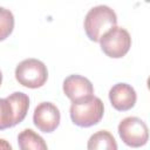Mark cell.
<instances>
[{
  "label": "cell",
  "mask_w": 150,
  "mask_h": 150,
  "mask_svg": "<svg viewBox=\"0 0 150 150\" xmlns=\"http://www.w3.org/2000/svg\"><path fill=\"white\" fill-rule=\"evenodd\" d=\"M117 25V15L110 7L98 5L86 14L83 27L90 41L100 42L101 38Z\"/></svg>",
  "instance_id": "cell-1"
},
{
  "label": "cell",
  "mask_w": 150,
  "mask_h": 150,
  "mask_svg": "<svg viewBox=\"0 0 150 150\" xmlns=\"http://www.w3.org/2000/svg\"><path fill=\"white\" fill-rule=\"evenodd\" d=\"M29 108V97L25 93L15 91L6 98H0V130L13 128L21 123Z\"/></svg>",
  "instance_id": "cell-2"
},
{
  "label": "cell",
  "mask_w": 150,
  "mask_h": 150,
  "mask_svg": "<svg viewBox=\"0 0 150 150\" xmlns=\"http://www.w3.org/2000/svg\"><path fill=\"white\" fill-rule=\"evenodd\" d=\"M103 114V102L94 95L77 102H71L70 105V118L75 125L81 128H89L100 123Z\"/></svg>",
  "instance_id": "cell-3"
},
{
  "label": "cell",
  "mask_w": 150,
  "mask_h": 150,
  "mask_svg": "<svg viewBox=\"0 0 150 150\" xmlns=\"http://www.w3.org/2000/svg\"><path fill=\"white\" fill-rule=\"evenodd\" d=\"M15 79L21 86L36 89L47 82L48 70L42 61L38 59H26L16 66Z\"/></svg>",
  "instance_id": "cell-4"
},
{
  "label": "cell",
  "mask_w": 150,
  "mask_h": 150,
  "mask_svg": "<svg viewBox=\"0 0 150 150\" xmlns=\"http://www.w3.org/2000/svg\"><path fill=\"white\" fill-rule=\"evenodd\" d=\"M102 52L111 59L123 57L131 47V38L127 29L114 27L108 30L100 40Z\"/></svg>",
  "instance_id": "cell-5"
},
{
  "label": "cell",
  "mask_w": 150,
  "mask_h": 150,
  "mask_svg": "<svg viewBox=\"0 0 150 150\" xmlns=\"http://www.w3.org/2000/svg\"><path fill=\"white\" fill-rule=\"evenodd\" d=\"M118 135L121 139L131 148H141L148 143L149 130L145 122L138 117L129 116L118 124Z\"/></svg>",
  "instance_id": "cell-6"
},
{
  "label": "cell",
  "mask_w": 150,
  "mask_h": 150,
  "mask_svg": "<svg viewBox=\"0 0 150 150\" xmlns=\"http://www.w3.org/2000/svg\"><path fill=\"white\" fill-rule=\"evenodd\" d=\"M61 114L59 108L52 102H41L33 114L34 125L42 132H53L60 124Z\"/></svg>",
  "instance_id": "cell-7"
},
{
  "label": "cell",
  "mask_w": 150,
  "mask_h": 150,
  "mask_svg": "<svg viewBox=\"0 0 150 150\" xmlns=\"http://www.w3.org/2000/svg\"><path fill=\"white\" fill-rule=\"evenodd\" d=\"M62 89L64 95L71 102H77L94 95V87L91 82L87 77L77 74L67 76L63 81Z\"/></svg>",
  "instance_id": "cell-8"
},
{
  "label": "cell",
  "mask_w": 150,
  "mask_h": 150,
  "mask_svg": "<svg viewBox=\"0 0 150 150\" xmlns=\"http://www.w3.org/2000/svg\"><path fill=\"white\" fill-rule=\"evenodd\" d=\"M111 105L118 111H127L135 107L137 95L135 89L128 83H116L109 90Z\"/></svg>",
  "instance_id": "cell-9"
},
{
  "label": "cell",
  "mask_w": 150,
  "mask_h": 150,
  "mask_svg": "<svg viewBox=\"0 0 150 150\" xmlns=\"http://www.w3.org/2000/svg\"><path fill=\"white\" fill-rule=\"evenodd\" d=\"M20 150H48L46 141L32 129H25L18 135Z\"/></svg>",
  "instance_id": "cell-10"
},
{
  "label": "cell",
  "mask_w": 150,
  "mask_h": 150,
  "mask_svg": "<svg viewBox=\"0 0 150 150\" xmlns=\"http://www.w3.org/2000/svg\"><path fill=\"white\" fill-rule=\"evenodd\" d=\"M87 150H117V143L109 131L100 130L89 137Z\"/></svg>",
  "instance_id": "cell-11"
},
{
  "label": "cell",
  "mask_w": 150,
  "mask_h": 150,
  "mask_svg": "<svg viewBox=\"0 0 150 150\" xmlns=\"http://www.w3.org/2000/svg\"><path fill=\"white\" fill-rule=\"evenodd\" d=\"M14 29V15L4 7H0V41L6 40Z\"/></svg>",
  "instance_id": "cell-12"
},
{
  "label": "cell",
  "mask_w": 150,
  "mask_h": 150,
  "mask_svg": "<svg viewBox=\"0 0 150 150\" xmlns=\"http://www.w3.org/2000/svg\"><path fill=\"white\" fill-rule=\"evenodd\" d=\"M0 150H13L12 145L4 138H0Z\"/></svg>",
  "instance_id": "cell-13"
},
{
  "label": "cell",
  "mask_w": 150,
  "mask_h": 150,
  "mask_svg": "<svg viewBox=\"0 0 150 150\" xmlns=\"http://www.w3.org/2000/svg\"><path fill=\"white\" fill-rule=\"evenodd\" d=\"M1 82H2V73L0 70V86H1Z\"/></svg>",
  "instance_id": "cell-14"
}]
</instances>
